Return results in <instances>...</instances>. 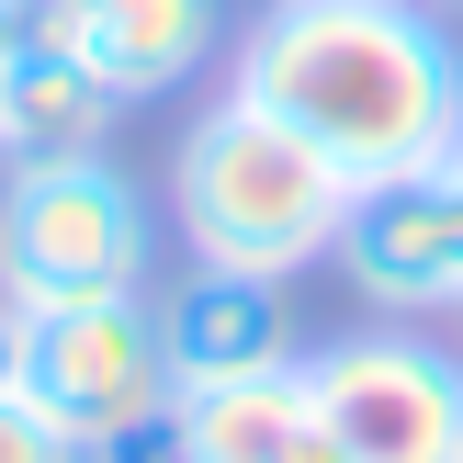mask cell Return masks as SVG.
Masks as SVG:
<instances>
[{"label":"cell","instance_id":"cell-1","mask_svg":"<svg viewBox=\"0 0 463 463\" xmlns=\"http://www.w3.org/2000/svg\"><path fill=\"white\" fill-rule=\"evenodd\" d=\"M226 80L260 113H283L339 181H396L452 158L463 113V45L441 0H271L238 23Z\"/></svg>","mask_w":463,"mask_h":463},{"label":"cell","instance_id":"cell-2","mask_svg":"<svg viewBox=\"0 0 463 463\" xmlns=\"http://www.w3.org/2000/svg\"><path fill=\"white\" fill-rule=\"evenodd\" d=\"M339 215H351V181L283 113H260L238 80L181 125V147H170V226H181V249L203 271L294 283V271L339 260Z\"/></svg>","mask_w":463,"mask_h":463},{"label":"cell","instance_id":"cell-3","mask_svg":"<svg viewBox=\"0 0 463 463\" xmlns=\"http://www.w3.org/2000/svg\"><path fill=\"white\" fill-rule=\"evenodd\" d=\"M158 226L147 193L102 147L12 158L0 170V306H68V294H147Z\"/></svg>","mask_w":463,"mask_h":463},{"label":"cell","instance_id":"cell-4","mask_svg":"<svg viewBox=\"0 0 463 463\" xmlns=\"http://www.w3.org/2000/svg\"><path fill=\"white\" fill-rule=\"evenodd\" d=\"M23 396H34L68 441H90V452L158 430L170 396H181L170 339H158V294H68V306H23Z\"/></svg>","mask_w":463,"mask_h":463},{"label":"cell","instance_id":"cell-5","mask_svg":"<svg viewBox=\"0 0 463 463\" xmlns=\"http://www.w3.org/2000/svg\"><path fill=\"white\" fill-rule=\"evenodd\" d=\"M306 396L339 463H463V351L407 317H373L306 351Z\"/></svg>","mask_w":463,"mask_h":463},{"label":"cell","instance_id":"cell-6","mask_svg":"<svg viewBox=\"0 0 463 463\" xmlns=\"http://www.w3.org/2000/svg\"><path fill=\"white\" fill-rule=\"evenodd\" d=\"M339 271L373 317H463V170L430 158V170H396V181H362L351 215H339Z\"/></svg>","mask_w":463,"mask_h":463},{"label":"cell","instance_id":"cell-7","mask_svg":"<svg viewBox=\"0 0 463 463\" xmlns=\"http://www.w3.org/2000/svg\"><path fill=\"white\" fill-rule=\"evenodd\" d=\"M158 339H170V373H181V384H226V373L306 362L294 283H260V271H203V260L158 294Z\"/></svg>","mask_w":463,"mask_h":463},{"label":"cell","instance_id":"cell-8","mask_svg":"<svg viewBox=\"0 0 463 463\" xmlns=\"http://www.w3.org/2000/svg\"><path fill=\"white\" fill-rule=\"evenodd\" d=\"M170 463H339V441L306 396V362H271V373L181 384L170 396Z\"/></svg>","mask_w":463,"mask_h":463},{"label":"cell","instance_id":"cell-9","mask_svg":"<svg viewBox=\"0 0 463 463\" xmlns=\"http://www.w3.org/2000/svg\"><path fill=\"white\" fill-rule=\"evenodd\" d=\"M80 57L102 68L113 102H170L226 57V0H90Z\"/></svg>","mask_w":463,"mask_h":463},{"label":"cell","instance_id":"cell-10","mask_svg":"<svg viewBox=\"0 0 463 463\" xmlns=\"http://www.w3.org/2000/svg\"><path fill=\"white\" fill-rule=\"evenodd\" d=\"M113 90L80 57V34H12L0 45V158H80L113 136Z\"/></svg>","mask_w":463,"mask_h":463},{"label":"cell","instance_id":"cell-11","mask_svg":"<svg viewBox=\"0 0 463 463\" xmlns=\"http://www.w3.org/2000/svg\"><path fill=\"white\" fill-rule=\"evenodd\" d=\"M0 463H90V441H68V430L12 384V396H0Z\"/></svg>","mask_w":463,"mask_h":463},{"label":"cell","instance_id":"cell-12","mask_svg":"<svg viewBox=\"0 0 463 463\" xmlns=\"http://www.w3.org/2000/svg\"><path fill=\"white\" fill-rule=\"evenodd\" d=\"M80 12H90V0H0L12 34H80Z\"/></svg>","mask_w":463,"mask_h":463},{"label":"cell","instance_id":"cell-13","mask_svg":"<svg viewBox=\"0 0 463 463\" xmlns=\"http://www.w3.org/2000/svg\"><path fill=\"white\" fill-rule=\"evenodd\" d=\"M90 463H170V419L136 430V441H113V452H90Z\"/></svg>","mask_w":463,"mask_h":463},{"label":"cell","instance_id":"cell-14","mask_svg":"<svg viewBox=\"0 0 463 463\" xmlns=\"http://www.w3.org/2000/svg\"><path fill=\"white\" fill-rule=\"evenodd\" d=\"M23 384V306H0V396Z\"/></svg>","mask_w":463,"mask_h":463},{"label":"cell","instance_id":"cell-15","mask_svg":"<svg viewBox=\"0 0 463 463\" xmlns=\"http://www.w3.org/2000/svg\"><path fill=\"white\" fill-rule=\"evenodd\" d=\"M452 170H463V113H452Z\"/></svg>","mask_w":463,"mask_h":463},{"label":"cell","instance_id":"cell-16","mask_svg":"<svg viewBox=\"0 0 463 463\" xmlns=\"http://www.w3.org/2000/svg\"><path fill=\"white\" fill-rule=\"evenodd\" d=\"M441 12H452V23H463V0H441Z\"/></svg>","mask_w":463,"mask_h":463},{"label":"cell","instance_id":"cell-17","mask_svg":"<svg viewBox=\"0 0 463 463\" xmlns=\"http://www.w3.org/2000/svg\"><path fill=\"white\" fill-rule=\"evenodd\" d=\"M0 45H12V23H0Z\"/></svg>","mask_w":463,"mask_h":463}]
</instances>
